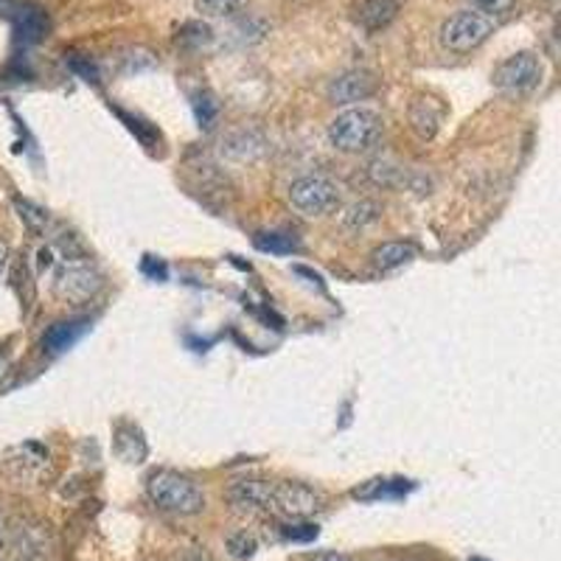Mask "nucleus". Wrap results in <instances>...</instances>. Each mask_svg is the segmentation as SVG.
<instances>
[{"label": "nucleus", "instance_id": "1", "mask_svg": "<svg viewBox=\"0 0 561 561\" xmlns=\"http://www.w3.org/2000/svg\"><path fill=\"white\" fill-rule=\"evenodd\" d=\"M382 138V115L370 107H348L329 124V140L337 152L363 154Z\"/></svg>", "mask_w": 561, "mask_h": 561}, {"label": "nucleus", "instance_id": "2", "mask_svg": "<svg viewBox=\"0 0 561 561\" xmlns=\"http://www.w3.org/2000/svg\"><path fill=\"white\" fill-rule=\"evenodd\" d=\"M149 500L158 508L169 511V514H180V517H192L205 508V494L192 478L178 472H154L147 480Z\"/></svg>", "mask_w": 561, "mask_h": 561}, {"label": "nucleus", "instance_id": "3", "mask_svg": "<svg viewBox=\"0 0 561 561\" xmlns=\"http://www.w3.org/2000/svg\"><path fill=\"white\" fill-rule=\"evenodd\" d=\"M340 185L320 174H309L289 185V205L304 217H325L340 208Z\"/></svg>", "mask_w": 561, "mask_h": 561}, {"label": "nucleus", "instance_id": "4", "mask_svg": "<svg viewBox=\"0 0 561 561\" xmlns=\"http://www.w3.org/2000/svg\"><path fill=\"white\" fill-rule=\"evenodd\" d=\"M491 34V18L478 9H463L440 26V45L447 51L469 54L483 45Z\"/></svg>", "mask_w": 561, "mask_h": 561}, {"label": "nucleus", "instance_id": "5", "mask_svg": "<svg viewBox=\"0 0 561 561\" xmlns=\"http://www.w3.org/2000/svg\"><path fill=\"white\" fill-rule=\"evenodd\" d=\"M542 59L530 51H519L497 65L494 70V88L503 93H530L542 82Z\"/></svg>", "mask_w": 561, "mask_h": 561}, {"label": "nucleus", "instance_id": "6", "mask_svg": "<svg viewBox=\"0 0 561 561\" xmlns=\"http://www.w3.org/2000/svg\"><path fill=\"white\" fill-rule=\"evenodd\" d=\"M54 289H57L59 298L68 300V304H84V300H90L99 289H102V278H99L96 270L88 267V264L70 262L65 264V267H59Z\"/></svg>", "mask_w": 561, "mask_h": 561}, {"label": "nucleus", "instance_id": "7", "mask_svg": "<svg viewBox=\"0 0 561 561\" xmlns=\"http://www.w3.org/2000/svg\"><path fill=\"white\" fill-rule=\"evenodd\" d=\"M320 508V494L304 483H273V514L304 519Z\"/></svg>", "mask_w": 561, "mask_h": 561}, {"label": "nucleus", "instance_id": "8", "mask_svg": "<svg viewBox=\"0 0 561 561\" xmlns=\"http://www.w3.org/2000/svg\"><path fill=\"white\" fill-rule=\"evenodd\" d=\"M230 505L239 511V514H273V483H264V480H237V483L228 489Z\"/></svg>", "mask_w": 561, "mask_h": 561}, {"label": "nucleus", "instance_id": "9", "mask_svg": "<svg viewBox=\"0 0 561 561\" xmlns=\"http://www.w3.org/2000/svg\"><path fill=\"white\" fill-rule=\"evenodd\" d=\"M374 93H377V77L370 70H345L329 84V99L334 104H343V107L365 102Z\"/></svg>", "mask_w": 561, "mask_h": 561}, {"label": "nucleus", "instance_id": "10", "mask_svg": "<svg viewBox=\"0 0 561 561\" xmlns=\"http://www.w3.org/2000/svg\"><path fill=\"white\" fill-rule=\"evenodd\" d=\"M396 12H399L396 0H363L357 7V20L368 32H379L396 18Z\"/></svg>", "mask_w": 561, "mask_h": 561}, {"label": "nucleus", "instance_id": "11", "mask_svg": "<svg viewBox=\"0 0 561 561\" xmlns=\"http://www.w3.org/2000/svg\"><path fill=\"white\" fill-rule=\"evenodd\" d=\"M438 124H440V110L435 107L430 99H419L413 102L410 107V127L415 129L421 140H433L435 133H438Z\"/></svg>", "mask_w": 561, "mask_h": 561}, {"label": "nucleus", "instance_id": "12", "mask_svg": "<svg viewBox=\"0 0 561 561\" xmlns=\"http://www.w3.org/2000/svg\"><path fill=\"white\" fill-rule=\"evenodd\" d=\"M84 329H88L84 320H62V323H54L51 329L45 332L43 345L51 351V354H59V351L70 348V345L77 343V340L84 334Z\"/></svg>", "mask_w": 561, "mask_h": 561}, {"label": "nucleus", "instance_id": "13", "mask_svg": "<svg viewBox=\"0 0 561 561\" xmlns=\"http://www.w3.org/2000/svg\"><path fill=\"white\" fill-rule=\"evenodd\" d=\"M18 548H20V559L45 561V553H48V545H45L43 525H20V530H18Z\"/></svg>", "mask_w": 561, "mask_h": 561}, {"label": "nucleus", "instance_id": "14", "mask_svg": "<svg viewBox=\"0 0 561 561\" xmlns=\"http://www.w3.org/2000/svg\"><path fill=\"white\" fill-rule=\"evenodd\" d=\"M413 255L415 250L410 248V244H402V242H388L382 244V248L374 250V264H377L379 270H396V267H402V264L413 262Z\"/></svg>", "mask_w": 561, "mask_h": 561}, {"label": "nucleus", "instance_id": "15", "mask_svg": "<svg viewBox=\"0 0 561 561\" xmlns=\"http://www.w3.org/2000/svg\"><path fill=\"white\" fill-rule=\"evenodd\" d=\"M379 205L370 203V199H359V203L348 205V208L343 210V225L351 230H359V228H368V225H374L379 219Z\"/></svg>", "mask_w": 561, "mask_h": 561}, {"label": "nucleus", "instance_id": "16", "mask_svg": "<svg viewBox=\"0 0 561 561\" xmlns=\"http://www.w3.org/2000/svg\"><path fill=\"white\" fill-rule=\"evenodd\" d=\"M408 489H413V485H408V480H374V483H368V489L357 491V497L359 500L399 497V494H404Z\"/></svg>", "mask_w": 561, "mask_h": 561}, {"label": "nucleus", "instance_id": "17", "mask_svg": "<svg viewBox=\"0 0 561 561\" xmlns=\"http://www.w3.org/2000/svg\"><path fill=\"white\" fill-rule=\"evenodd\" d=\"M194 3L205 18H230V14L242 12L248 7V0H194Z\"/></svg>", "mask_w": 561, "mask_h": 561}, {"label": "nucleus", "instance_id": "18", "mask_svg": "<svg viewBox=\"0 0 561 561\" xmlns=\"http://www.w3.org/2000/svg\"><path fill=\"white\" fill-rule=\"evenodd\" d=\"M20 26V37L26 39V43H37L45 32V18L37 12V9H23L18 18Z\"/></svg>", "mask_w": 561, "mask_h": 561}, {"label": "nucleus", "instance_id": "19", "mask_svg": "<svg viewBox=\"0 0 561 561\" xmlns=\"http://www.w3.org/2000/svg\"><path fill=\"white\" fill-rule=\"evenodd\" d=\"M255 248L264 250V253H293L295 239L289 233H259Z\"/></svg>", "mask_w": 561, "mask_h": 561}, {"label": "nucleus", "instance_id": "20", "mask_svg": "<svg viewBox=\"0 0 561 561\" xmlns=\"http://www.w3.org/2000/svg\"><path fill=\"white\" fill-rule=\"evenodd\" d=\"M255 539L248 534V530H239V534H233L228 539V553L233 556V559H250V556L255 553Z\"/></svg>", "mask_w": 561, "mask_h": 561}, {"label": "nucleus", "instance_id": "21", "mask_svg": "<svg viewBox=\"0 0 561 561\" xmlns=\"http://www.w3.org/2000/svg\"><path fill=\"white\" fill-rule=\"evenodd\" d=\"M280 534H284V539H293V542H312L314 536H318V525H309V523L284 525Z\"/></svg>", "mask_w": 561, "mask_h": 561}, {"label": "nucleus", "instance_id": "22", "mask_svg": "<svg viewBox=\"0 0 561 561\" xmlns=\"http://www.w3.org/2000/svg\"><path fill=\"white\" fill-rule=\"evenodd\" d=\"M194 110H197V122L199 127H210V122L217 118V102L205 93V96H197L194 102Z\"/></svg>", "mask_w": 561, "mask_h": 561}, {"label": "nucleus", "instance_id": "23", "mask_svg": "<svg viewBox=\"0 0 561 561\" xmlns=\"http://www.w3.org/2000/svg\"><path fill=\"white\" fill-rule=\"evenodd\" d=\"M517 0H472V7L483 14H505Z\"/></svg>", "mask_w": 561, "mask_h": 561}, {"label": "nucleus", "instance_id": "24", "mask_svg": "<svg viewBox=\"0 0 561 561\" xmlns=\"http://www.w3.org/2000/svg\"><path fill=\"white\" fill-rule=\"evenodd\" d=\"M20 210H26V214H23V217H26L28 222H32L34 228H37V230H43V228H45V222H48V219H45V214H39V210H34L32 205H20Z\"/></svg>", "mask_w": 561, "mask_h": 561}, {"label": "nucleus", "instance_id": "25", "mask_svg": "<svg viewBox=\"0 0 561 561\" xmlns=\"http://www.w3.org/2000/svg\"><path fill=\"white\" fill-rule=\"evenodd\" d=\"M174 561H214V559L205 553V548H188L185 553H180Z\"/></svg>", "mask_w": 561, "mask_h": 561}, {"label": "nucleus", "instance_id": "26", "mask_svg": "<svg viewBox=\"0 0 561 561\" xmlns=\"http://www.w3.org/2000/svg\"><path fill=\"white\" fill-rule=\"evenodd\" d=\"M309 561H351V559L343 553H314L309 556Z\"/></svg>", "mask_w": 561, "mask_h": 561}, {"label": "nucleus", "instance_id": "27", "mask_svg": "<svg viewBox=\"0 0 561 561\" xmlns=\"http://www.w3.org/2000/svg\"><path fill=\"white\" fill-rule=\"evenodd\" d=\"M7 545V519H3V514H0V548Z\"/></svg>", "mask_w": 561, "mask_h": 561}, {"label": "nucleus", "instance_id": "28", "mask_svg": "<svg viewBox=\"0 0 561 561\" xmlns=\"http://www.w3.org/2000/svg\"><path fill=\"white\" fill-rule=\"evenodd\" d=\"M7 370H9V359L3 357V354H0V379L7 377Z\"/></svg>", "mask_w": 561, "mask_h": 561}, {"label": "nucleus", "instance_id": "29", "mask_svg": "<svg viewBox=\"0 0 561 561\" xmlns=\"http://www.w3.org/2000/svg\"><path fill=\"white\" fill-rule=\"evenodd\" d=\"M3 264H7V248L0 244V270H3Z\"/></svg>", "mask_w": 561, "mask_h": 561}, {"label": "nucleus", "instance_id": "30", "mask_svg": "<svg viewBox=\"0 0 561 561\" xmlns=\"http://www.w3.org/2000/svg\"><path fill=\"white\" fill-rule=\"evenodd\" d=\"M472 561H483V559H472Z\"/></svg>", "mask_w": 561, "mask_h": 561}]
</instances>
